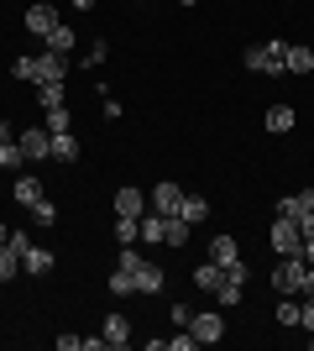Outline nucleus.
Here are the masks:
<instances>
[{
  "label": "nucleus",
  "mask_w": 314,
  "mask_h": 351,
  "mask_svg": "<svg viewBox=\"0 0 314 351\" xmlns=\"http://www.w3.org/2000/svg\"><path fill=\"white\" fill-rule=\"evenodd\" d=\"M241 69L246 73H288V43L272 37V43H252L241 53Z\"/></svg>",
  "instance_id": "f257e3e1"
},
{
  "label": "nucleus",
  "mask_w": 314,
  "mask_h": 351,
  "mask_svg": "<svg viewBox=\"0 0 314 351\" xmlns=\"http://www.w3.org/2000/svg\"><path fill=\"white\" fill-rule=\"evenodd\" d=\"M304 278H309V263H304V257H283V263L272 267V293L304 299Z\"/></svg>",
  "instance_id": "f03ea898"
},
{
  "label": "nucleus",
  "mask_w": 314,
  "mask_h": 351,
  "mask_svg": "<svg viewBox=\"0 0 314 351\" xmlns=\"http://www.w3.org/2000/svg\"><path fill=\"white\" fill-rule=\"evenodd\" d=\"M267 241H272V252H278V257H304V236H299V220H288V215H278V220H272Z\"/></svg>",
  "instance_id": "7ed1b4c3"
},
{
  "label": "nucleus",
  "mask_w": 314,
  "mask_h": 351,
  "mask_svg": "<svg viewBox=\"0 0 314 351\" xmlns=\"http://www.w3.org/2000/svg\"><path fill=\"white\" fill-rule=\"evenodd\" d=\"M16 142H21L27 162H42V158H53V132H47V126H21V132H16Z\"/></svg>",
  "instance_id": "20e7f679"
},
{
  "label": "nucleus",
  "mask_w": 314,
  "mask_h": 351,
  "mask_svg": "<svg viewBox=\"0 0 314 351\" xmlns=\"http://www.w3.org/2000/svg\"><path fill=\"white\" fill-rule=\"evenodd\" d=\"M189 330H194L199 346H215V341H225V315L220 309H199L194 320H189Z\"/></svg>",
  "instance_id": "39448f33"
},
{
  "label": "nucleus",
  "mask_w": 314,
  "mask_h": 351,
  "mask_svg": "<svg viewBox=\"0 0 314 351\" xmlns=\"http://www.w3.org/2000/svg\"><path fill=\"white\" fill-rule=\"evenodd\" d=\"M58 21H63V16H58L53 0H31V5H27V32H31V37H47Z\"/></svg>",
  "instance_id": "423d86ee"
},
{
  "label": "nucleus",
  "mask_w": 314,
  "mask_h": 351,
  "mask_svg": "<svg viewBox=\"0 0 314 351\" xmlns=\"http://www.w3.org/2000/svg\"><path fill=\"white\" fill-rule=\"evenodd\" d=\"M53 267H58V257H53L47 247H27L21 252V273H31V278H47Z\"/></svg>",
  "instance_id": "0eeeda50"
},
{
  "label": "nucleus",
  "mask_w": 314,
  "mask_h": 351,
  "mask_svg": "<svg viewBox=\"0 0 314 351\" xmlns=\"http://www.w3.org/2000/svg\"><path fill=\"white\" fill-rule=\"evenodd\" d=\"M147 205L157 210V215H179V205H183V189H179V184H157V189L147 194Z\"/></svg>",
  "instance_id": "6e6552de"
},
{
  "label": "nucleus",
  "mask_w": 314,
  "mask_h": 351,
  "mask_svg": "<svg viewBox=\"0 0 314 351\" xmlns=\"http://www.w3.org/2000/svg\"><path fill=\"white\" fill-rule=\"evenodd\" d=\"M100 336H105V346H110V351H120L126 341H131V320H126V315H105Z\"/></svg>",
  "instance_id": "1a4fd4ad"
},
{
  "label": "nucleus",
  "mask_w": 314,
  "mask_h": 351,
  "mask_svg": "<svg viewBox=\"0 0 314 351\" xmlns=\"http://www.w3.org/2000/svg\"><path fill=\"white\" fill-rule=\"evenodd\" d=\"M116 215L142 220V215H147V194H142V189H131V184H126V189H116Z\"/></svg>",
  "instance_id": "9d476101"
},
{
  "label": "nucleus",
  "mask_w": 314,
  "mask_h": 351,
  "mask_svg": "<svg viewBox=\"0 0 314 351\" xmlns=\"http://www.w3.org/2000/svg\"><path fill=\"white\" fill-rule=\"evenodd\" d=\"M189 231H194V226L183 215H163V247H189Z\"/></svg>",
  "instance_id": "9b49d317"
},
{
  "label": "nucleus",
  "mask_w": 314,
  "mask_h": 351,
  "mask_svg": "<svg viewBox=\"0 0 314 351\" xmlns=\"http://www.w3.org/2000/svg\"><path fill=\"white\" fill-rule=\"evenodd\" d=\"M304 210H314V189H299V194H283V199H278V215H288V220H299Z\"/></svg>",
  "instance_id": "f8f14e48"
},
{
  "label": "nucleus",
  "mask_w": 314,
  "mask_h": 351,
  "mask_svg": "<svg viewBox=\"0 0 314 351\" xmlns=\"http://www.w3.org/2000/svg\"><path fill=\"white\" fill-rule=\"evenodd\" d=\"M209 263H220V267L241 263V247H236V236H215V241H209Z\"/></svg>",
  "instance_id": "ddd939ff"
},
{
  "label": "nucleus",
  "mask_w": 314,
  "mask_h": 351,
  "mask_svg": "<svg viewBox=\"0 0 314 351\" xmlns=\"http://www.w3.org/2000/svg\"><path fill=\"white\" fill-rule=\"evenodd\" d=\"M163 267H157V263H142V267H136V293H163Z\"/></svg>",
  "instance_id": "4468645a"
},
{
  "label": "nucleus",
  "mask_w": 314,
  "mask_h": 351,
  "mask_svg": "<svg viewBox=\"0 0 314 351\" xmlns=\"http://www.w3.org/2000/svg\"><path fill=\"white\" fill-rule=\"evenodd\" d=\"M220 278H225V267H220V263H209V257L194 267V289H205V293H215V289H220Z\"/></svg>",
  "instance_id": "2eb2a0df"
},
{
  "label": "nucleus",
  "mask_w": 314,
  "mask_h": 351,
  "mask_svg": "<svg viewBox=\"0 0 314 351\" xmlns=\"http://www.w3.org/2000/svg\"><path fill=\"white\" fill-rule=\"evenodd\" d=\"M293 121H299V116H293V105H272V110H267V132L288 136V132H293Z\"/></svg>",
  "instance_id": "dca6fc26"
},
{
  "label": "nucleus",
  "mask_w": 314,
  "mask_h": 351,
  "mask_svg": "<svg viewBox=\"0 0 314 351\" xmlns=\"http://www.w3.org/2000/svg\"><path fill=\"white\" fill-rule=\"evenodd\" d=\"M288 73H314V47L288 43Z\"/></svg>",
  "instance_id": "f3484780"
},
{
  "label": "nucleus",
  "mask_w": 314,
  "mask_h": 351,
  "mask_svg": "<svg viewBox=\"0 0 314 351\" xmlns=\"http://www.w3.org/2000/svg\"><path fill=\"white\" fill-rule=\"evenodd\" d=\"M74 43H79V37H74V27H63V21H58L53 32H47V47H53V53H63V58H74Z\"/></svg>",
  "instance_id": "a211bd4d"
},
{
  "label": "nucleus",
  "mask_w": 314,
  "mask_h": 351,
  "mask_svg": "<svg viewBox=\"0 0 314 351\" xmlns=\"http://www.w3.org/2000/svg\"><path fill=\"white\" fill-rule=\"evenodd\" d=\"M136 241H142V220L116 215V247H136Z\"/></svg>",
  "instance_id": "6ab92c4d"
},
{
  "label": "nucleus",
  "mask_w": 314,
  "mask_h": 351,
  "mask_svg": "<svg viewBox=\"0 0 314 351\" xmlns=\"http://www.w3.org/2000/svg\"><path fill=\"white\" fill-rule=\"evenodd\" d=\"M179 215L189 220V226H199V220L209 215V199H205V194H183V205H179Z\"/></svg>",
  "instance_id": "aec40b11"
},
{
  "label": "nucleus",
  "mask_w": 314,
  "mask_h": 351,
  "mask_svg": "<svg viewBox=\"0 0 314 351\" xmlns=\"http://www.w3.org/2000/svg\"><path fill=\"white\" fill-rule=\"evenodd\" d=\"M42 126H47V132H74V116H68V105H47V110H42Z\"/></svg>",
  "instance_id": "412c9836"
},
{
  "label": "nucleus",
  "mask_w": 314,
  "mask_h": 351,
  "mask_svg": "<svg viewBox=\"0 0 314 351\" xmlns=\"http://www.w3.org/2000/svg\"><path fill=\"white\" fill-rule=\"evenodd\" d=\"M16 199H21V205H37V199H42V178L21 173V178H16Z\"/></svg>",
  "instance_id": "4be33fe9"
},
{
  "label": "nucleus",
  "mask_w": 314,
  "mask_h": 351,
  "mask_svg": "<svg viewBox=\"0 0 314 351\" xmlns=\"http://www.w3.org/2000/svg\"><path fill=\"white\" fill-rule=\"evenodd\" d=\"M53 158H58V162H79V142H74V132H53Z\"/></svg>",
  "instance_id": "5701e85b"
},
{
  "label": "nucleus",
  "mask_w": 314,
  "mask_h": 351,
  "mask_svg": "<svg viewBox=\"0 0 314 351\" xmlns=\"http://www.w3.org/2000/svg\"><path fill=\"white\" fill-rule=\"evenodd\" d=\"M63 84H68V79H42V84H37V100H42V110H47V105H63Z\"/></svg>",
  "instance_id": "b1692460"
},
{
  "label": "nucleus",
  "mask_w": 314,
  "mask_h": 351,
  "mask_svg": "<svg viewBox=\"0 0 314 351\" xmlns=\"http://www.w3.org/2000/svg\"><path fill=\"white\" fill-rule=\"evenodd\" d=\"M142 241L163 247V215H157V210H147V215H142Z\"/></svg>",
  "instance_id": "393cba45"
},
{
  "label": "nucleus",
  "mask_w": 314,
  "mask_h": 351,
  "mask_svg": "<svg viewBox=\"0 0 314 351\" xmlns=\"http://www.w3.org/2000/svg\"><path fill=\"white\" fill-rule=\"evenodd\" d=\"M278 325H299V299H293V293H283V299H278Z\"/></svg>",
  "instance_id": "a878e982"
},
{
  "label": "nucleus",
  "mask_w": 314,
  "mask_h": 351,
  "mask_svg": "<svg viewBox=\"0 0 314 351\" xmlns=\"http://www.w3.org/2000/svg\"><path fill=\"white\" fill-rule=\"evenodd\" d=\"M16 273H21V257H16L11 247H0V283H11Z\"/></svg>",
  "instance_id": "bb28decb"
},
{
  "label": "nucleus",
  "mask_w": 314,
  "mask_h": 351,
  "mask_svg": "<svg viewBox=\"0 0 314 351\" xmlns=\"http://www.w3.org/2000/svg\"><path fill=\"white\" fill-rule=\"evenodd\" d=\"M21 162H27L21 142H0V168H21Z\"/></svg>",
  "instance_id": "cd10ccee"
},
{
  "label": "nucleus",
  "mask_w": 314,
  "mask_h": 351,
  "mask_svg": "<svg viewBox=\"0 0 314 351\" xmlns=\"http://www.w3.org/2000/svg\"><path fill=\"white\" fill-rule=\"evenodd\" d=\"M31 220H37V226H53V220H58V205H53V199H37V205H31Z\"/></svg>",
  "instance_id": "c85d7f7f"
},
{
  "label": "nucleus",
  "mask_w": 314,
  "mask_h": 351,
  "mask_svg": "<svg viewBox=\"0 0 314 351\" xmlns=\"http://www.w3.org/2000/svg\"><path fill=\"white\" fill-rule=\"evenodd\" d=\"M110 293H136V273L116 267V273H110Z\"/></svg>",
  "instance_id": "c756f323"
},
{
  "label": "nucleus",
  "mask_w": 314,
  "mask_h": 351,
  "mask_svg": "<svg viewBox=\"0 0 314 351\" xmlns=\"http://www.w3.org/2000/svg\"><path fill=\"white\" fill-rule=\"evenodd\" d=\"M105 58H110V43H90L84 47V69H100Z\"/></svg>",
  "instance_id": "7c9ffc66"
},
{
  "label": "nucleus",
  "mask_w": 314,
  "mask_h": 351,
  "mask_svg": "<svg viewBox=\"0 0 314 351\" xmlns=\"http://www.w3.org/2000/svg\"><path fill=\"white\" fill-rule=\"evenodd\" d=\"M142 263H147V257H142L136 247H120V257H116V267H126V273H136Z\"/></svg>",
  "instance_id": "2f4dec72"
},
{
  "label": "nucleus",
  "mask_w": 314,
  "mask_h": 351,
  "mask_svg": "<svg viewBox=\"0 0 314 351\" xmlns=\"http://www.w3.org/2000/svg\"><path fill=\"white\" fill-rule=\"evenodd\" d=\"M168 320L179 325V330H189V320H194V309H189V304H173V309H168Z\"/></svg>",
  "instance_id": "473e14b6"
},
{
  "label": "nucleus",
  "mask_w": 314,
  "mask_h": 351,
  "mask_svg": "<svg viewBox=\"0 0 314 351\" xmlns=\"http://www.w3.org/2000/svg\"><path fill=\"white\" fill-rule=\"evenodd\" d=\"M199 341H194V330H183V336H168V351H194Z\"/></svg>",
  "instance_id": "72a5a7b5"
},
{
  "label": "nucleus",
  "mask_w": 314,
  "mask_h": 351,
  "mask_svg": "<svg viewBox=\"0 0 314 351\" xmlns=\"http://www.w3.org/2000/svg\"><path fill=\"white\" fill-rule=\"evenodd\" d=\"M5 247H11V252H16V257H21V252H27V247H31V236H27V231H11V236H5Z\"/></svg>",
  "instance_id": "f704fd0d"
},
{
  "label": "nucleus",
  "mask_w": 314,
  "mask_h": 351,
  "mask_svg": "<svg viewBox=\"0 0 314 351\" xmlns=\"http://www.w3.org/2000/svg\"><path fill=\"white\" fill-rule=\"evenodd\" d=\"M299 325H304V330H314V299H304V304H299Z\"/></svg>",
  "instance_id": "c9c22d12"
},
{
  "label": "nucleus",
  "mask_w": 314,
  "mask_h": 351,
  "mask_svg": "<svg viewBox=\"0 0 314 351\" xmlns=\"http://www.w3.org/2000/svg\"><path fill=\"white\" fill-rule=\"evenodd\" d=\"M299 236H304V241L314 236V210H304V215H299Z\"/></svg>",
  "instance_id": "e433bc0d"
},
{
  "label": "nucleus",
  "mask_w": 314,
  "mask_h": 351,
  "mask_svg": "<svg viewBox=\"0 0 314 351\" xmlns=\"http://www.w3.org/2000/svg\"><path fill=\"white\" fill-rule=\"evenodd\" d=\"M0 142H16V126H11V121H0Z\"/></svg>",
  "instance_id": "4c0bfd02"
},
{
  "label": "nucleus",
  "mask_w": 314,
  "mask_h": 351,
  "mask_svg": "<svg viewBox=\"0 0 314 351\" xmlns=\"http://www.w3.org/2000/svg\"><path fill=\"white\" fill-rule=\"evenodd\" d=\"M304 263L314 267V236H309V241H304Z\"/></svg>",
  "instance_id": "58836bf2"
},
{
  "label": "nucleus",
  "mask_w": 314,
  "mask_h": 351,
  "mask_svg": "<svg viewBox=\"0 0 314 351\" xmlns=\"http://www.w3.org/2000/svg\"><path fill=\"white\" fill-rule=\"evenodd\" d=\"M304 299H314V267H309V278H304Z\"/></svg>",
  "instance_id": "ea45409f"
},
{
  "label": "nucleus",
  "mask_w": 314,
  "mask_h": 351,
  "mask_svg": "<svg viewBox=\"0 0 314 351\" xmlns=\"http://www.w3.org/2000/svg\"><path fill=\"white\" fill-rule=\"evenodd\" d=\"M94 5H100V0H74V11H94Z\"/></svg>",
  "instance_id": "a19ab883"
},
{
  "label": "nucleus",
  "mask_w": 314,
  "mask_h": 351,
  "mask_svg": "<svg viewBox=\"0 0 314 351\" xmlns=\"http://www.w3.org/2000/svg\"><path fill=\"white\" fill-rule=\"evenodd\" d=\"M5 236H11V226H0V247H5Z\"/></svg>",
  "instance_id": "79ce46f5"
},
{
  "label": "nucleus",
  "mask_w": 314,
  "mask_h": 351,
  "mask_svg": "<svg viewBox=\"0 0 314 351\" xmlns=\"http://www.w3.org/2000/svg\"><path fill=\"white\" fill-rule=\"evenodd\" d=\"M179 5H199V0H179Z\"/></svg>",
  "instance_id": "37998d69"
}]
</instances>
